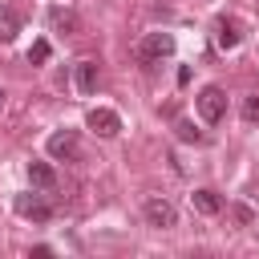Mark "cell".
<instances>
[{
    "mask_svg": "<svg viewBox=\"0 0 259 259\" xmlns=\"http://www.w3.org/2000/svg\"><path fill=\"white\" fill-rule=\"evenodd\" d=\"M194 109H198V117H202L206 125H219V121L227 117V93H223L219 85H202L198 97H194Z\"/></svg>",
    "mask_w": 259,
    "mask_h": 259,
    "instance_id": "obj_1",
    "label": "cell"
},
{
    "mask_svg": "<svg viewBox=\"0 0 259 259\" xmlns=\"http://www.w3.org/2000/svg\"><path fill=\"white\" fill-rule=\"evenodd\" d=\"M142 214H146V227H154V231H166V227L178 223V210H174L166 198H146Z\"/></svg>",
    "mask_w": 259,
    "mask_h": 259,
    "instance_id": "obj_2",
    "label": "cell"
},
{
    "mask_svg": "<svg viewBox=\"0 0 259 259\" xmlns=\"http://www.w3.org/2000/svg\"><path fill=\"white\" fill-rule=\"evenodd\" d=\"M49 154L57 158V162H73L77 154H81V142H77V134L73 130H57V134H49Z\"/></svg>",
    "mask_w": 259,
    "mask_h": 259,
    "instance_id": "obj_3",
    "label": "cell"
},
{
    "mask_svg": "<svg viewBox=\"0 0 259 259\" xmlns=\"http://www.w3.org/2000/svg\"><path fill=\"white\" fill-rule=\"evenodd\" d=\"M12 210L24 214V219H32V223H49V219H53V206H49L40 194H16V198H12Z\"/></svg>",
    "mask_w": 259,
    "mask_h": 259,
    "instance_id": "obj_4",
    "label": "cell"
},
{
    "mask_svg": "<svg viewBox=\"0 0 259 259\" xmlns=\"http://www.w3.org/2000/svg\"><path fill=\"white\" fill-rule=\"evenodd\" d=\"M174 53V36L170 32H150V36H142V45H138V57L142 61H162V57H170Z\"/></svg>",
    "mask_w": 259,
    "mask_h": 259,
    "instance_id": "obj_5",
    "label": "cell"
},
{
    "mask_svg": "<svg viewBox=\"0 0 259 259\" xmlns=\"http://www.w3.org/2000/svg\"><path fill=\"white\" fill-rule=\"evenodd\" d=\"M85 125L97 134V138H113L117 130H121V117L113 113V109H105V105H97V109H89L85 113Z\"/></svg>",
    "mask_w": 259,
    "mask_h": 259,
    "instance_id": "obj_6",
    "label": "cell"
},
{
    "mask_svg": "<svg viewBox=\"0 0 259 259\" xmlns=\"http://www.w3.org/2000/svg\"><path fill=\"white\" fill-rule=\"evenodd\" d=\"M214 45H219L223 53L239 49V24H235V20H214Z\"/></svg>",
    "mask_w": 259,
    "mask_h": 259,
    "instance_id": "obj_7",
    "label": "cell"
},
{
    "mask_svg": "<svg viewBox=\"0 0 259 259\" xmlns=\"http://www.w3.org/2000/svg\"><path fill=\"white\" fill-rule=\"evenodd\" d=\"M28 182H32L36 190H53V186H57V170H53L49 162H28Z\"/></svg>",
    "mask_w": 259,
    "mask_h": 259,
    "instance_id": "obj_8",
    "label": "cell"
},
{
    "mask_svg": "<svg viewBox=\"0 0 259 259\" xmlns=\"http://www.w3.org/2000/svg\"><path fill=\"white\" fill-rule=\"evenodd\" d=\"M20 12L16 8H8V4H0V40L8 45V40H16V32H20Z\"/></svg>",
    "mask_w": 259,
    "mask_h": 259,
    "instance_id": "obj_9",
    "label": "cell"
},
{
    "mask_svg": "<svg viewBox=\"0 0 259 259\" xmlns=\"http://www.w3.org/2000/svg\"><path fill=\"white\" fill-rule=\"evenodd\" d=\"M190 206H194L198 214H219V210H223V198H219L214 190H194V194H190Z\"/></svg>",
    "mask_w": 259,
    "mask_h": 259,
    "instance_id": "obj_10",
    "label": "cell"
},
{
    "mask_svg": "<svg viewBox=\"0 0 259 259\" xmlns=\"http://www.w3.org/2000/svg\"><path fill=\"white\" fill-rule=\"evenodd\" d=\"M77 89L81 93H93L97 89V61H77Z\"/></svg>",
    "mask_w": 259,
    "mask_h": 259,
    "instance_id": "obj_11",
    "label": "cell"
},
{
    "mask_svg": "<svg viewBox=\"0 0 259 259\" xmlns=\"http://www.w3.org/2000/svg\"><path fill=\"white\" fill-rule=\"evenodd\" d=\"M49 20H53V28H57V32H77V28H81V20H77L69 8H53V12H49Z\"/></svg>",
    "mask_w": 259,
    "mask_h": 259,
    "instance_id": "obj_12",
    "label": "cell"
},
{
    "mask_svg": "<svg viewBox=\"0 0 259 259\" xmlns=\"http://www.w3.org/2000/svg\"><path fill=\"white\" fill-rule=\"evenodd\" d=\"M174 130H178V138H182V142H194V146L202 142V134L194 130V121H186V117H178V121H174Z\"/></svg>",
    "mask_w": 259,
    "mask_h": 259,
    "instance_id": "obj_13",
    "label": "cell"
},
{
    "mask_svg": "<svg viewBox=\"0 0 259 259\" xmlns=\"http://www.w3.org/2000/svg\"><path fill=\"white\" fill-rule=\"evenodd\" d=\"M49 53H53V49H49V40L40 36V40H32V49H28V61H32V65H45V61H49Z\"/></svg>",
    "mask_w": 259,
    "mask_h": 259,
    "instance_id": "obj_14",
    "label": "cell"
},
{
    "mask_svg": "<svg viewBox=\"0 0 259 259\" xmlns=\"http://www.w3.org/2000/svg\"><path fill=\"white\" fill-rule=\"evenodd\" d=\"M243 121H251V125L259 121V93H247L243 97Z\"/></svg>",
    "mask_w": 259,
    "mask_h": 259,
    "instance_id": "obj_15",
    "label": "cell"
},
{
    "mask_svg": "<svg viewBox=\"0 0 259 259\" xmlns=\"http://www.w3.org/2000/svg\"><path fill=\"white\" fill-rule=\"evenodd\" d=\"M0 105H4V89H0Z\"/></svg>",
    "mask_w": 259,
    "mask_h": 259,
    "instance_id": "obj_16",
    "label": "cell"
}]
</instances>
